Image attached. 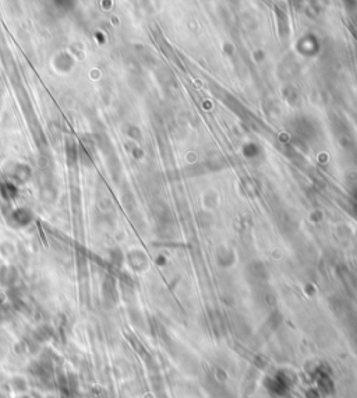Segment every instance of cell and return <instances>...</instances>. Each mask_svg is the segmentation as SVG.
<instances>
[{
  "label": "cell",
  "instance_id": "cell-1",
  "mask_svg": "<svg viewBox=\"0 0 357 398\" xmlns=\"http://www.w3.org/2000/svg\"><path fill=\"white\" fill-rule=\"evenodd\" d=\"M31 220L32 214L27 208H18L10 215V223H13L14 226H24L27 223H30Z\"/></svg>",
  "mask_w": 357,
  "mask_h": 398
}]
</instances>
